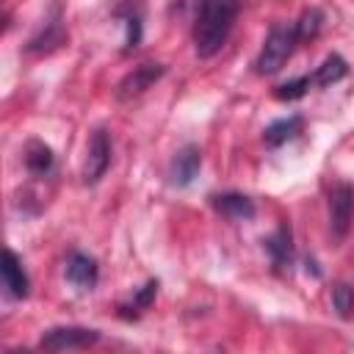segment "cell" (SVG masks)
<instances>
[{"mask_svg": "<svg viewBox=\"0 0 354 354\" xmlns=\"http://www.w3.org/2000/svg\"><path fill=\"white\" fill-rule=\"evenodd\" d=\"M191 41L199 58H213L230 39L238 19V0H191Z\"/></svg>", "mask_w": 354, "mask_h": 354, "instance_id": "1", "label": "cell"}, {"mask_svg": "<svg viewBox=\"0 0 354 354\" xmlns=\"http://www.w3.org/2000/svg\"><path fill=\"white\" fill-rule=\"evenodd\" d=\"M299 44V33H296V25L293 22H282V25H274L260 47V55L254 58V72L257 75H274L285 66V61L293 55Z\"/></svg>", "mask_w": 354, "mask_h": 354, "instance_id": "2", "label": "cell"}, {"mask_svg": "<svg viewBox=\"0 0 354 354\" xmlns=\"http://www.w3.org/2000/svg\"><path fill=\"white\" fill-rule=\"evenodd\" d=\"M354 218V188L348 183H337L329 191V230L335 241H343L351 230Z\"/></svg>", "mask_w": 354, "mask_h": 354, "instance_id": "3", "label": "cell"}, {"mask_svg": "<svg viewBox=\"0 0 354 354\" xmlns=\"http://www.w3.org/2000/svg\"><path fill=\"white\" fill-rule=\"evenodd\" d=\"M100 340L97 329H86V326H53L41 335L39 346L44 351H69V348H88Z\"/></svg>", "mask_w": 354, "mask_h": 354, "instance_id": "4", "label": "cell"}, {"mask_svg": "<svg viewBox=\"0 0 354 354\" xmlns=\"http://www.w3.org/2000/svg\"><path fill=\"white\" fill-rule=\"evenodd\" d=\"M163 75H166V66H163V64H155V61H144V64L133 66V72H127V75L119 80V86H116V100H119V102L136 100V97L144 94L149 86H155Z\"/></svg>", "mask_w": 354, "mask_h": 354, "instance_id": "5", "label": "cell"}, {"mask_svg": "<svg viewBox=\"0 0 354 354\" xmlns=\"http://www.w3.org/2000/svg\"><path fill=\"white\" fill-rule=\"evenodd\" d=\"M111 166V136L105 127H97L88 138V149H86V163H83V183L94 185L102 180V174Z\"/></svg>", "mask_w": 354, "mask_h": 354, "instance_id": "6", "label": "cell"}, {"mask_svg": "<svg viewBox=\"0 0 354 354\" xmlns=\"http://www.w3.org/2000/svg\"><path fill=\"white\" fill-rule=\"evenodd\" d=\"M202 169V149L196 144H185L174 152L169 163V183L177 188H188Z\"/></svg>", "mask_w": 354, "mask_h": 354, "instance_id": "7", "label": "cell"}, {"mask_svg": "<svg viewBox=\"0 0 354 354\" xmlns=\"http://www.w3.org/2000/svg\"><path fill=\"white\" fill-rule=\"evenodd\" d=\"M66 282L77 290H94L97 279H100V266L91 254H83V252H72L66 257Z\"/></svg>", "mask_w": 354, "mask_h": 354, "instance_id": "8", "label": "cell"}, {"mask_svg": "<svg viewBox=\"0 0 354 354\" xmlns=\"http://www.w3.org/2000/svg\"><path fill=\"white\" fill-rule=\"evenodd\" d=\"M64 41H66V30H64V19H61V6H53V17H47V22L39 28L36 36H30L25 50L28 53H50V50L61 47Z\"/></svg>", "mask_w": 354, "mask_h": 354, "instance_id": "9", "label": "cell"}, {"mask_svg": "<svg viewBox=\"0 0 354 354\" xmlns=\"http://www.w3.org/2000/svg\"><path fill=\"white\" fill-rule=\"evenodd\" d=\"M210 205H213L216 213H221V216L230 218V221H249V218H254V213H257L254 202H252L246 194H238V191L213 194V196H210Z\"/></svg>", "mask_w": 354, "mask_h": 354, "instance_id": "10", "label": "cell"}, {"mask_svg": "<svg viewBox=\"0 0 354 354\" xmlns=\"http://www.w3.org/2000/svg\"><path fill=\"white\" fill-rule=\"evenodd\" d=\"M113 17L124 19V28H127L124 53L136 50L144 36V0H119V6L113 8Z\"/></svg>", "mask_w": 354, "mask_h": 354, "instance_id": "11", "label": "cell"}, {"mask_svg": "<svg viewBox=\"0 0 354 354\" xmlns=\"http://www.w3.org/2000/svg\"><path fill=\"white\" fill-rule=\"evenodd\" d=\"M3 288L8 290L11 299H25L28 290H30V279L22 268V260L14 249H6L3 252Z\"/></svg>", "mask_w": 354, "mask_h": 354, "instance_id": "12", "label": "cell"}, {"mask_svg": "<svg viewBox=\"0 0 354 354\" xmlns=\"http://www.w3.org/2000/svg\"><path fill=\"white\" fill-rule=\"evenodd\" d=\"M263 249L268 252V257H271V263H274L277 271L290 268V263H293V238H290V227H288V224H279L274 235L263 238Z\"/></svg>", "mask_w": 354, "mask_h": 354, "instance_id": "13", "label": "cell"}, {"mask_svg": "<svg viewBox=\"0 0 354 354\" xmlns=\"http://www.w3.org/2000/svg\"><path fill=\"white\" fill-rule=\"evenodd\" d=\"M22 160H25V169L33 174V177H44L53 171V163H55V155L53 149L39 141V138H30L25 144V152H22Z\"/></svg>", "mask_w": 354, "mask_h": 354, "instance_id": "14", "label": "cell"}, {"mask_svg": "<svg viewBox=\"0 0 354 354\" xmlns=\"http://www.w3.org/2000/svg\"><path fill=\"white\" fill-rule=\"evenodd\" d=\"M301 127H304V119L301 116H296V113L293 116H282V119L271 122L263 130V141H266V147H282L290 138H296L301 133Z\"/></svg>", "mask_w": 354, "mask_h": 354, "instance_id": "15", "label": "cell"}, {"mask_svg": "<svg viewBox=\"0 0 354 354\" xmlns=\"http://www.w3.org/2000/svg\"><path fill=\"white\" fill-rule=\"evenodd\" d=\"M155 293H158V279H147L136 293H133V299L130 301H122L119 304V315L122 318H138L144 310H149V304L155 301Z\"/></svg>", "mask_w": 354, "mask_h": 354, "instance_id": "16", "label": "cell"}, {"mask_svg": "<svg viewBox=\"0 0 354 354\" xmlns=\"http://www.w3.org/2000/svg\"><path fill=\"white\" fill-rule=\"evenodd\" d=\"M346 75H348V64H346V58L337 55V53H332V55H326L324 64L315 69L313 83H315V86H332V83L343 80Z\"/></svg>", "mask_w": 354, "mask_h": 354, "instance_id": "17", "label": "cell"}, {"mask_svg": "<svg viewBox=\"0 0 354 354\" xmlns=\"http://www.w3.org/2000/svg\"><path fill=\"white\" fill-rule=\"evenodd\" d=\"M296 25V33H299V41H307V39H315L321 25H324V11L321 8H304L301 17L293 22Z\"/></svg>", "mask_w": 354, "mask_h": 354, "instance_id": "18", "label": "cell"}, {"mask_svg": "<svg viewBox=\"0 0 354 354\" xmlns=\"http://www.w3.org/2000/svg\"><path fill=\"white\" fill-rule=\"evenodd\" d=\"M332 307L343 321H348L354 315V288L348 282H335L332 285Z\"/></svg>", "mask_w": 354, "mask_h": 354, "instance_id": "19", "label": "cell"}, {"mask_svg": "<svg viewBox=\"0 0 354 354\" xmlns=\"http://www.w3.org/2000/svg\"><path fill=\"white\" fill-rule=\"evenodd\" d=\"M310 86H313V77H310V75H301V77H296V80L279 83V86L274 88V97H277V100H282V102H290V100L304 97Z\"/></svg>", "mask_w": 354, "mask_h": 354, "instance_id": "20", "label": "cell"}]
</instances>
